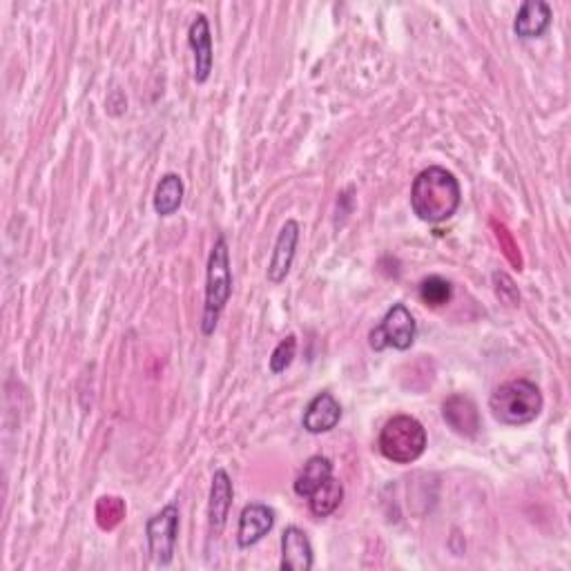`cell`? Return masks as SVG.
<instances>
[{
  "label": "cell",
  "mask_w": 571,
  "mask_h": 571,
  "mask_svg": "<svg viewBox=\"0 0 571 571\" xmlns=\"http://www.w3.org/2000/svg\"><path fill=\"white\" fill-rule=\"evenodd\" d=\"M415 337H418V324H415L411 311L404 304H393L386 311L380 326H375L371 331L369 342L373 351H386V348L409 351Z\"/></svg>",
  "instance_id": "cell-5"
},
{
  "label": "cell",
  "mask_w": 571,
  "mask_h": 571,
  "mask_svg": "<svg viewBox=\"0 0 571 571\" xmlns=\"http://www.w3.org/2000/svg\"><path fill=\"white\" fill-rule=\"evenodd\" d=\"M451 297H453V286L449 279L433 275L420 284V299L431 308L447 306L451 302Z\"/></svg>",
  "instance_id": "cell-18"
},
{
  "label": "cell",
  "mask_w": 571,
  "mask_h": 571,
  "mask_svg": "<svg viewBox=\"0 0 571 571\" xmlns=\"http://www.w3.org/2000/svg\"><path fill=\"white\" fill-rule=\"evenodd\" d=\"M380 451L395 464H411L427 451V429L411 415H395L380 433Z\"/></svg>",
  "instance_id": "cell-4"
},
{
  "label": "cell",
  "mask_w": 571,
  "mask_h": 571,
  "mask_svg": "<svg viewBox=\"0 0 571 571\" xmlns=\"http://www.w3.org/2000/svg\"><path fill=\"white\" fill-rule=\"evenodd\" d=\"M328 478H333V462L324 456L308 458L304 469L299 471L295 480V493L299 498H308L322 487Z\"/></svg>",
  "instance_id": "cell-15"
},
{
  "label": "cell",
  "mask_w": 571,
  "mask_h": 571,
  "mask_svg": "<svg viewBox=\"0 0 571 571\" xmlns=\"http://www.w3.org/2000/svg\"><path fill=\"white\" fill-rule=\"evenodd\" d=\"M295 353H297V337L288 335L286 340L277 344V348L273 351V357H270V373L273 375L284 373L288 366L293 364Z\"/></svg>",
  "instance_id": "cell-20"
},
{
  "label": "cell",
  "mask_w": 571,
  "mask_h": 571,
  "mask_svg": "<svg viewBox=\"0 0 571 571\" xmlns=\"http://www.w3.org/2000/svg\"><path fill=\"white\" fill-rule=\"evenodd\" d=\"M342 500H344L342 482L335 480V478H328L322 487L308 496V507H311L313 516L328 518V516L335 514L337 507L342 505Z\"/></svg>",
  "instance_id": "cell-17"
},
{
  "label": "cell",
  "mask_w": 571,
  "mask_h": 571,
  "mask_svg": "<svg viewBox=\"0 0 571 571\" xmlns=\"http://www.w3.org/2000/svg\"><path fill=\"white\" fill-rule=\"evenodd\" d=\"M232 295V273H230V250L226 237H219L208 257L206 275V304H203L201 333L210 337L215 333L219 317L224 313L228 299Z\"/></svg>",
  "instance_id": "cell-3"
},
{
  "label": "cell",
  "mask_w": 571,
  "mask_h": 571,
  "mask_svg": "<svg viewBox=\"0 0 571 571\" xmlns=\"http://www.w3.org/2000/svg\"><path fill=\"white\" fill-rule=\"evenodd\" d=\"M551 18H554V12L545 0H525L516 14L514 32L525 41L540 38L551 27Z\"/></svg>",
  "instance_id": "cell-13"
},
{
  "label": "cell",
  "mask_w": 571,
  "mask_h": 571,
  "mask_svg": "<svg viewBox=\"0 0 571 571\" xmlns=\"http://www.w3.org/2000/svg\"><path fill=\"white\" fill-rule=\"evenodd\" d=\"M183 201V179L179 174H163L157 190H154V210L159 217H172L181 208Z\"/></svg>",
  "instance_id": "cell-16"
},
{
  "label": "cell",
  "mask_w": 571,
  "mask_h": 571,
  "mask_svg": "<svg viewBox=\"0 0 571 571\" xmlns=\"http://www.w3.org/2000/svg\"><path fill=\"white\" fill-rule=\"evenodd\" d=\"M315 565L313 545L299 527H288L282 536V567L284 571H311Z\"/></svg>",
  "instance_id": "cell-14"
},
{
  "label": "cell",
  "mask_w": 571,
  "mask_h": 571,
  "mask_svg": "<svg viewBox=\"0 0 571 571\" xmlns=\"http://www.w3.org/2000/svg\"><path fill=\"white\" fill-rule=\"evenodd\" d=\"M442 418L449 427L464 438H473L480 431V413L478 406L473 404L467 395H451V398L442 404Z\"/></svg>",
  "instance_id": "cell-12"
},
{
  "label": "cell",
  "mask_w": 571,
  "mask_h": 571,
  "mask_svg": "<svg viewBox=\"0 0 571 571\" xmlns=\"http://www.w3.org/2000/svg\"><path fill=\"white\" fill-rule=\"evenodd\" d=\"M232 498H235V491H232L230 476L224 469H217L215 476H212L208 505V525L212 536H219L221 531H224L232 507Z\"/></svg>",
  "instance_id": "cell-11"
},
{
  "label": "cell",
  "mask_w": 571,
  "mask_h": 571,
  "mask_svg": "<svg viewBox=\"0 0 571 571\" xmlns=\"http://www.w3.org/2000/svg\"><path fill=\"white\" fill-rule=\"evenodd\" d=\"M462 190L456 174L433 166L422 170L413 181L411 208L424 224H442L456 215Z\"/></svg>",
  "instance_id": "cell-1"
},
{
  "label": "cell",
  "mask_w": 571,
  "mask_h": 571,
  "mask_svg": "<svg viewBox=\"0 0 571 571\" xmlns=\"http://www.w3.org/2000/svg\"><path fill=\"white\" fill-rule=\"evenodd\" d=\"M125 516V505L121 498H101L96 505V518L103 529H114Z\"/></svg>",
  "instance_id": "cell-19"
},
{
  "label": "cell",
  "mask_w": 571,
  "mask_h": 571,
  "mask_svg": "<svg viewBox=\"0 0 571 571\" xmlns=\"http://www.w3.org/2000/svg\"><path fill=\"white\" fill-rule=\"evenodd\" d=\"M188 43L192 52H195V81L206 83L212 72V61H215V54H212V32L206 14H197L195 21L190 23Z\"/></svg>",
  "instance_id": "cell-9"
},
{
  "label": "cell",
  "mask_w": 571,
  "mask_h": 571,
  "mask_svg": "<svg viewBox=\"0 0 571 571\" xmlns=\"http://www.w3.org/2000/svg\"><path fill=\"white\" fill-rule=\"evenodd\" d=\"M342 420V404L333 393H317L304 411V429L313 435L333 431Z\"/></svg>",
  "instance_id": "cell-10"
},
{
  "label": "cell",
  "mask_w": 571,
  "mask_h": 571,
  "mask_svg": "<svg viewBox=\"0 0 571 571\" xmlns=\"http://www.w3.org/2000/svg\"><path fill=\"white\" fill-rule=\"evenodd\" d=\"M543 393L529 380H511L500 384L489 398L491 415L507 427H525L543 411Z\"/></svg>",
  "instance_id": "cell-2"
},
{
  "label": "cell",
  "mask_w": 571,
  "mask_h": 571,
  "mask_svg": "<svg viewBox=\"0 0 571 571\" xmlns=\"http://www.w3.org/2000/svg\"><path fill=\"white\" fill-rule=\"evenodd\" d=\"M145 536H148V551L154 563L168 567L174 558V547H177L179 507L172 502L159 514H154L145 525Z\"/></svg>",
  "instance_id": "cell-6"
},
{
  "label": "cell",
  "mask_w": 571,
  "mask_h": 571,
  "mask_svg": "<svg viewBox=\"0 0 571 571\" xmlns=\"http://www.w3.org/2000/svg\"><path fill=\"white\" fill-rule=\"evenodd\" d=\"M275 527V511L261 502L246 505L239 516V531H237V545L241 549L255 547L259 540H264Z\"/></svg>",
  "instance_id": "cell-7"
},
{
  "label": "cell",
  "mask_w": 571,
  "mask_h": 571,
  "mask_svg": "<svg viewBox=\"0 0 571 571\" xmlns=\"http://www.w3.org/2000/svg\"><path fill=\"white\" fill-rule=\"evenodd\" d=\"M297 244H299V224L295 219H288L282 226V230H279L275 250H273V259H270V264H268L266 277L270 284H282L288 277L290 268H293Z\"/></svg>",
  "instance_id": "cell-8"
}]
</instances>
